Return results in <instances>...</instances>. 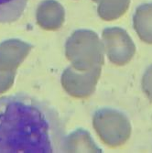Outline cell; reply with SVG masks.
Returning a JSON list of instances; mask_svg holds the SVG:
<instances>
[{"instance_id":"6da1fadb","label":"cell","mask_w":152,"mask_h":153,"mask_svg":"<svg viewBox=\"0 0 152 153\" xmlns=\"http://www.w3.org/2000/svg\"><path fill=\"white\" fill-rule=\"evenodd\" d=\"M65 123L49 103L27 94L0 97V153L62 152Z\"/></svg>"},{"instance_id":"7a4b0ae2","label":"cell","mask_w":152,"mask_h":153,"mask_svg":"<svg viewBox=\"0 0 152 153\" xmlns=\"http://www.w3.org/2000/svg\"><path fill=\"white\" fill-rule=\"evenodd\" d=\"M104 44L98 35L93 30H78L65 43L66 58L72 67L79 71H87L102 67L105 62Z\"/></svg>"},{"instance_id":"3957f363","label":"cell","mask_w":152,"mask_h":153,"mask_svg":"<svg viewBox=\"0 0 152 153\" xmlns=\"http://www.w3.org/2000/svg\"><path fill=\"white\" fill-rule=\"evenodd\" d=\"M93 126L100 140L110 148L125 144L131 135V125L125 114L111 108H102L93 117Z\"/></svg>"},{"instance_id":"277c9868","label":"cell","mask_w":152,"mask_h":153,"mask_svg":"<svg viewBox=\"0 0 152 153\" xmlns=\"http://www.w3.org/2000/svg\"><path fill=\"white\" fill-rule=\"evenodd\" d=\"M32 46L23 40L11 39L0 43V94L14 83L18 67L27 58Z\"/></svg>"},{"instance_id":"5b68a950","label":"cell","mask_w":152,"mask_h":153,"mask_svg":"<svg viewBox=\"0 0 152 153\" xmlns=\"http://www.w3.org/2000/svg\"><path fill=\"white\" fill-rule=\"evenodd\" d=\"M103 44L108 60L117 66L128 64L136 52V46L128 33L121 27H107L103 31Z\"/></svg>"},{"instance_id":"8992f818","label":"cell","mask_w":152,"mask_h":153,"mask_svg":"<svg viewBox=\"0 0 152 153\" xmlns=\"http://www.w3.org/2000/svg\"><path fill=\"white\" fill-rule=\"evenodd\" d=\"M101 71V67L87 71H79L69 66L62 74V85L71 96L75 98H87L94 92Z\"/></svg>"},{"instance_id":"52a82bcc","label":"cell","mask_w":152,"mask_h":153,"mask_svg":"<svg viewBox=\"0 0 152 153\" xmlns=\"http://www.w3.org/2000/svg\"><path fill=\"white\" fill-rule=\"evenodd\" d=\"M36 20L41 29L45 30H58L65 20L64 7L56 0H44L37 8Z\"/></svg>"},{"instance_id":"ba28073f","label":"cell","mask_w":152,"mask_h":153,"mask_svg":"<svg viewBox=\"0 0 152 153\" xmlns=\"http://www.w3.org/2000/svg\"><path fill=\"white\" fill-rule=\"evenodd\" d=\"M62 152H102V150L88 131L78 128L64 137Z\"/></svg>"},{"instance_id":"9c48e42d","label":"cell","mask_w":152,"mask_h":153,"mask_svg":"<svg viewBox=\"0 0 152 153\" xmlns=\"http://www.w3.org/2000/svg\"><path fill=\"white\" fill-rule=\"evenodd\" d=\"M134 29L146 43L152 44V4H144L136 10Z\"/></svg>"},{"instance_id":"30bf717a","label":"cell","mask_w":152,"mask_h":153,"mask_svg":"<svg viewBox=\"0 0 152 153\" xmlns=\"http://www.w3.org/2000/svg\"><path fill=\"white\" fill-rule=\"evenodd\" d=\"M98 3V15L104 20H114L121 17L129 6L130 0H93Z\"/></svg>"},{"instance_id":"8fae6325","label":"cell","mask_w":152,"mask_h":153,"mask_svg":"<svg viewBox=\"0 0 152 153\" xmlns=\"http://www.w3.org/2000/svg\"><path fill=\"white\" fill-rule=\"evenodd\" d=\"M29 0H0V23L15 22L23 15Z\"/></svg>"},{"instance_id":"7c38bea8","label":"cell","mask_w":152,"mask_h":153,"mask_svg":"<svg viewBox=\"0 0 152 153\" xmlns=\"http://www.w3.org/2000/svg\"><path fill=\"white\" fill-rule=\"evenodd\" d=\"M142 90L152 102V64L147 69L142 77Z\"/></svg>"}]
</instances>
